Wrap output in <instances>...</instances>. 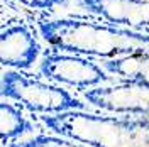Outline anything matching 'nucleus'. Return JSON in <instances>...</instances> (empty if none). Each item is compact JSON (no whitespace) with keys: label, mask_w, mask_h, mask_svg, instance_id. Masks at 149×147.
<instances>
[{"label":"nucleus","mask_w":149,"mask_h":147,"mask_svg":"<svg viewBox=\"0 0 149 147\" xmlns=\"http://www.w3.org/2000/svg\"><path fill=\"white\" fill-rule=\"evenodd\" d=\"M142 64V56L130 54L115 59H102V66L107 73L119 76L120 80H134Z\"/></svg>","instance_id":"9"},{"label":"nucleus","mask_w":149,"mask_h":147,"mask_svg":"<svg viewBox=\"0 0 149 147\" xmlns=\"http://www.w3.org/2000/svg\"><path fill=\"white\" fill-rule=\"evenodd\" d=\"M0 93L3 98H10L26 110L37 112L41 115L61 113L68 110H85L86 103L56 83H46L27 76L17 69L2 73Z\"/></svg>","instance_id":"3"},{"label":"nucleus","mask_w":149,"mask_h":147,"mask_svg":"<svg viewBox=\"0 0 149 147\" xmlns=\"http://www.w3.org/2000/svg\"><path fill=\"white\" fill-rule=\"evenodd\" d=\"M88 105L127 117H149V85L137 80H120L83 92Z\"/></svg>","instance_id":"5"},{"label":"nucleus","mask_w":149,"mask_h":147,"mask_svg":"<svg viewBox=\"0 0 149 147\" xmlns=\"http://www.w3.org/2000/svg\"><path fill=\"white\" fill-rule=\"evenodd\" d=\"M41 37L61 53L115 59L149 54V34L83 19H54L39 24Z\"/></svg>","instance_id":"1"},{"label":"nucleus","mask_w":149,"mask_h":147,"mask_svg":"<svg viewBox=\"0 0 149 147\" xmlns=\"http://www.w3.org/2000/svg\"><path fill=\"white\" fill-rule=\"evenodd\" d=\"M15 147H88L58 134H39L15 144Z\"/></svg>","instance_id":"10"},{"label":"nucleus","mask_w":149,"mask_h":147,"mask_svg":"<svg viewBox=\"0 0 149 147\" xmlns=\"http://www.w3.org/2000/svg\"><path fill=\"white\" fill-rule=\"evenodd\" d=\"M81 9L120 27H149V0H74Z\"/></svg>","instance_id":"7"},{"label":"nucleus","mask_w":149,"mask_h":147,"mask_svg":"<svg viewBox=\"0 0 149 147\" xmlns=\"http://www.w3.org/2000/svg\"><path fill=\"white\" fill-rule=\"evenodd\" d=\"M32 130H34L32 123L24 117L20 108L9 101L0 103V139L3 144L22 137L26 134H31Z\"/></svg>","instance_id":"8"},{"label":"nucleus","mask_w":149,"mask_h":147,"mask_svg":"<svg viewBox=\"0 0 149 147\" xmlns=\"http://www.w3.org/2000/svg\"><path fill=\"white\" fill-rule=\"evenodd\" d=\"M53 134L88 147H132L149 142V117L98 115L86 110H68L39 115Z\"/></svg>","instance_id":"2"},{"label":"nucleus","mask_w":149,"mask_h":147,"mask_svg":"<svg viewBox=\"0 0 149 147\" xmlns=\"http://www.w3.org/2000/svg\"><path fill=\"white\" fill-rule=\"evenodd\" d=\"M134 80L142 81V83H148V85H149V54L142 56V64H141V69H139V73L136 74V78H134Z\"/></svg>","instance_id":"12"},{"label":"nucleus","mask_w":149,"mask_h":147,"mask_svg":"<svg viewBox=\"0 0 149 147\" xmlns=\"http://www.w3.org/2000/svg\"><path fill=\"white\" fill-rule=\"evenodd\" d=\"M41 54V44L24 24H12L0 34V63L12 69H29Z\"/></svg>","instance_id":"6"},{"label":"nucleus","mask_w":149,"mask_h":147,"mask_svg":"<svg viewBox=\"0 0 149 147\" xmlns=\"http://www.w3.org/2000/svg\"><path fill=\"white\" fill-rule=\"evenodd\" d=\"M41 74L56 85H66L78 90H90L112 81L110 73L86 56L71 53L44 54L39 64Z\"/></svg>","instance_id":"4"},{"label":"nucleus","mask_w":149,"mask_h":147,"mask_svg":"<svg viewBox=\"0 0 149 147\" xmlns=\"http://www.w3.org/2000/svg\"><path fill=\"white\" fill-rule=\"evenodd\" d=\"M19 3L26 5L29 9H39V10H46V9H54L58 5H61L65 0H17Z\"/></svg>","instance_id":"11"}]
</instances>
